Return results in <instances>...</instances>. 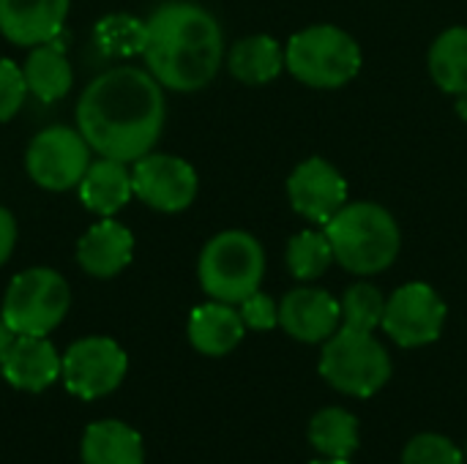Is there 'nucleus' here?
<instances>
[{
  "mask_svg": "<svg viewBox=\"0 0 467 464\" xmlns=\"http://www.w3.org/2000/svg\"><path fill=\"white\" fill-rule=\"evenodd\" d=\"M164 88L145 68L118 66L99 74L77 101V129L93 153L134 164L161 137Z\"/></svg>",
  "mask_w": 467,
  "mask_h": 464,
  "instance_id": "f257e3e1",
  "label": "nucleus"
},
{
  "mask_svg": "<svg viewBox=\"0 0 467 464\" xmlns=\"http://www.w3.org/2000/svg\"><path fill=\"white\" fill-rule=\"evenodd\" d=\"M148 25L145 63L164 90H202L222 68L224 36L211 11L197 3H164Z\"/></svg>",
  "mask_w": 467,
  "mask_h": 464,
  "instance_id": "f03ea898",
  "label": "nucleus"
},
{
  "mask_svg": "<svg viewBox=\"0 0 467 464\" xmlns=\"http://www.w3.org/2000/svg\"><path fill=\"white\" fill-rule=\"evenodd\" d=\"M334 260L356 273L375 276L391 268L402 249V232L397 219L378 202H348L328 224H323Z\"/></svg>",
  "mask_w": 467,
  "mask_h": 464,
  "instance_id": "7ed1b4c3",
  "label": "nucleus"
},
{
  "mask_svg": "<svg viewBox=\"0 0 467 464\" xmlns=\"http://www.w3.org/2000/svg\"><path fill=\"white\" fill-rule=\"evenodd\" d=\"M265 276V252L260 241L244 230L213 235L200 252L197 279L211 301L238 306L260 290Z\"/></svg>",
  "mask_w": 467,
  "mask_h": 464,
  "instance_id": "20e7f679",
  "label": "nucleus"
},
{
  "mask_svg": "<svg viewBox=\"0 0 467 464\" xmlns=\"http://www.w3.org/2000/svg\"><path fill=\"white\" fill-rule=\"evenodd\" d=\"M358 41L337 25H309L285 46V68L304 85L331 90L361 71Z\"/></svg>",
  "mask_w": 467,
  "mask_h": 464,
  "instance_id": "39448f33",
  "label": "nucleus"
},
{
  "mask_svg": "<svg viewBox=\"0 0 467 464\" xmlns=\"http://www.w3.org/2000/svg\"><path fill=\"white\" fill-rule=\"evenodd\" d=\"M71 290L55 268L16 273L3 295L0 317L14 336H49L68 314Z\"/></svg>",
  "mask_w": 467,
  "mask_h": 464,
  "instance_id": "423d86ee",
  "label": "nucleus"
},
{
  "mask_svg": "<svg viewBox=\"0 0 467 464\" xmlns=\"http://www.w3.org/2000/svg\"><path fill=\"white\" fill-rule=\"evenodd\" d=\"M320 375L337 391L367 399L389 383L391 358L375 334L342 325L331 339L323 342Z\"/></svg>",
  "mask_w": 467,
  "mask_h": 464,
  "instance_id": "0eeeda50",
  "label": "nucleus"
},
{
  "mask_svg": "<svg viewBox=\"0 0 467 464\" xmlns=\"http://www.w3.org/2000/svg\"><path fill=\"white\" fill-rule=\"evenodd\" d=\"M90 145L79 129L49 126L38 131L25 153V170L30 180L47 191H66L79 186L90 167Z\"/></svg>",
  "mask_w": 467,
  "mask_h": 464,
  "instance_id": "6e6552de",
  "label": "nucleus"
},
{
  "mask_svg": "<svg viewBox=\"0 0 467 464\" xmlns=\"http://www.w3.org/2000/svg\"><path fill=\"white\" fill-rule=\"evenodd\" d=\"M129 372V356L109 336L77 339L63 353V386L77 399L93 402L112 394Z\"/></svg>",
  "mask_w": 467,
  "mask_h": 464,
  "instance_id": "1a4fd4ad",
  "label": "nucleus"
},
{
  "mask_svg": "<svg viewBox=\"0 0 467 464\" xmlns=\"http://www.w3.org/2000/svg\"><path fill=\"white\" fill-rule=\"evenodd\" d=\"M446 304L435 287L424 282L402 284L391 298H386L383 331L400 347H424L432 345L446 325Z\"/></svg>",
  "mask_w": 467,
  "mask_h": 464,
  "instance_id": "9d476101",
  "label": "nucleus"
},
{
  "mask_svg": "<svg viewBox=\"0 0 467 464\" xmlns=\"http://www.w3.org/2000/svg\"><path fill=\"white\" fill-rule=\"evenodd\" d=\"M131 183H134V197L161 213L186 211L200 189L197 172L189 161L153 150L134 161Z\"/></svg>",
  "mask_w": 467,
  "mask_h": 464,
  "instance_id": "9b49d317",
  "label": "nucleus"
},
{
  "mask_svg": "<svg viewBox=\"0 0 467 464\" xmlns=\"http://www.w3.org/2000/svg\"><path fill=\"white\" fill-rule=\"evenodd\" d=\"M287 200L306 222L328 224L348 205V183L331 161L309 156L290 172Z\"/></svg>",
  "mask_w": 467,
  "mask_h": 464,
  "instance_id": "f8f14e48",
  "label": "nucleus"
},
{
  "mask_svg": "<svg viewBox=\"0 0 467 464\" xmlns=\"http://www.w3.org/2000/svg\"><path fill=\"white\" fill-rule=\"evenodd\" d=\"M279 325L304 345H320L342 328V306L320 287H298L282 298Z\"/></svg>",
  "mask_w": 467,
  "mask_h": 464,
  "instance_id": "ddd939ff",
  "label": "nucleus"
},
{
  "mask_svg": "<svg viewBox=\"0 0 467 464\" xmlns=\"http://www.w3.org/2000/svg\"><path fill=\"white\" fill-rule=\"evenodd\" d=\"M5 383L25 394H41L63 375V356L47 336H14L0 364Z\"/></svg>",
  "mask_w": 467,
  "mask_h": 464,
  "instance_id": "4468645a",
  "label": "nucleus"
},
{
  "mask_svg": "<svg viewBox=\"0 0 467 464\" xmlns=\"http://www.w3.org/2000/svg\"><path fill=\"white\" fill-rule=\"evenodd\" d=\"M71 0H0V33L16 46H38L60 36Z\"/></svg>",
  "mask_w": 467,
  "mask_h": 464,
  "instance_id": "2eb2a0df",
  "label": "nucleus"
},
{
  "mask_svg": "<svg viewBox=\"0 0 467 464\" xmlns=\"http://www.w3.org/2000/svg\"><path fill=\"white\" fill-rule=\"evenodd\" d=\"M134 257V235L126 224L104 216L77 243V263L96 279L118 276Z\"/></svg>",
  "mask_w": 467,
  "mask_h": 464,
  "instance_id": "dca6fc26",
  "label": "nucleus"
},
{
  "mask_svg": "<svg viewBox=\"0 0 467 464\" xmlns=\"http://www.w3.org/2000/svg\"><path fill=\"white\" fill-rule=\"evenodd\" d=\"M186 334H189V342L197 353L219 358V356L233 353L241 345L246 325H244L241 312L233 304L211 301V304L197 306L189 314Z\"/></svg>",
  "mask_w": 467,
  "mask_h": 464,
  "instance_id": "f3484780",
  "label": "nucleus"
},
{
  "mask_svg": "<svg viewBox=\"0 0 467 464\" xmlns=\"http://www.w3.org/2000/svg\"><path fill=\"white\" fill-rule=\"evenodd\" d=\"M77 189H79L82 205L90 213L101 216V219L104 216H115L134 197L131 170L126 167V161L104 159V156L99 161H90V167L82 175Z\"/></svg>",
  "mask_w": 467,
  "mask_h": 464,
  "instance_id": "a211bd4d",
  "label": "nucleus"
},
{
  "mask_svg": "<svg viewBox=\"0 0 467 464\" xmlns=\"http://www.w3.org/2000/svg\"><path fill=\"white\" fill-rule=\"evenodd\" d=\"M82 464H145L142 438L118 418L93 421L82 435Z\"/></svg>",
  "mask_w": 467,
  "mask_h": 464,
  "instance_id": "6ab92c4d",
  "label": "nucleus"
},
{
  "mask_svg": "<svg viewBox=\"0 0 467 464\" xmlns=\"http://www.w3.org/2000/svg\"><path fill=\"white\" fill-rule=\"evenodd\" d=\"M227 68L244 85H265L285 71V46L271 36H246L230 46Z\"/></svg>",
  "mask_w": 467,
  "mask_h": 464,
  "instance_id": "aec40b11",
  "label": "nucleus"
},
{
  "mask_svg": "<svg viewBox=\"0 0 467 464\" xmlns=\"http://www.w3.org/2000/svg\"><path fill=\"white\" fill-rule=\"evenodd\" d=\"M22 74H25L27 93H33L41 101H57L74 85L71 63H68L63 46L55 44V38L30 49V55L22 66Z\"/></svg>",
  "mask_w": 467,
  "mask_h": 464,
  "instance_id": "412c9836",
  "label": "nucleus"
},
{
  "mask_svg": "<svg viewBox=\"0 0 467 464\" xmlns=\"http://www.w3.org/2000/svg\"><path fill=\"white\" fill-rule=\"evenodd\" d=\"M430 74L443 93H467V27L443 30L430 46Z\"/></svg>",
  "mask_w": 467,
  "mask_h": 464,
  "instance_id": "4be33fe9",
  "label": "nucleus"
},
{
  "mask_svg": "<svg viewBox=\"0 0 467 464\" xmlns=\"http://www.w3.org/2000/svg\"><path fill=\"white\" fill-rule=\"evenodd\" d=\"M309 443L328 459H350L358 449V418L342 407H326L309 421Z\"/></svg>",
  "mask_w": 467,
  "mask_h": 464,
  "instance_id": "5701e85b",
  "label": "nucleus"
},
{
  "mask_svg": "<svg viewBox=\"0 0 467 464\" xmlns=\"http://www.w3.org/2000/svg\"><path fill=\"white\" fill-rule=\"evenodd\" d=\"M93 41L104 55L112 57L142 55L148 44V25L131 14H109L96 22Z\"/></svg>",
  "mask_w": 467,
  "mask_h": 464,
  "instance_id": "b1692460",
  "label": "nucleus"
},
{
  "mask_svg": "<svg viewBox=\"0 0 467 464\" xmlns=\"http://www.w3.org/2000/svg\"><path fill=\"white\" fill-rule=\"evenodd\" d=\"M334 260L331 241L326 230H304L290 238L287 243V268L298 282H312L320 279Z\"/></svg>",
  "mask_w": 467,
  "mask_h": 464,
  "instance_id": "393cba45",
  "label": "nucleus"
},
{
  "mask_svg": "<svg viewBox=\"0 0 467 464\" xmlns=\"http://www.w3.org/2000/svg\"><path fill=\"white\" fill-rule=\"evenodd\" d=\"M339 306H342V325H348V328L375 334L383 325L386 298L369 282H358V284L348 287V293L342 295Z\"/></svg>",
  "mask_w": 467,
  "mask_h": 464,
  "instance_id": "a878e982",
  "label": "nucleus"
},
{
  "mask_svg": "<svg viewBox=\"0 0 467 464\" xmlns=\"http://www.w3.org/2000/svg\"><path fill=\"white\" fill-rule=\"evenodd\" d=\"M402 464H465V454L443 435H416L402 451Z\"/></svg>",
  "mask_w": 467,
  "mask_h": 464,
  "instance_id": "bb28decb",
  "label": "nucleus"
},
{
  "mask_svg": "<svg viewBox=\"0 0 467 464\" xmlns=\"http://www.w3.org/2000/svg\"><path fill=\"white\" fill-rule=\"evenodd\" d=\"M25 98H27V85L22 68L14 60L0 57V123L11 120L22 109Z\"/></svg>",
  "mask_w": 467,
  "mask_h": 464,
  "instance_id": "cd10ccee",
  "label": "nucleus"
},
{
  "mask_svg": "<svg viewBox=\"0 0 467 464\" xmlns=\"http://www.w3.org/2000/svg\"><path fill=\"white\" fill-rule=\"evenodd\" d=\"M238 312L244 317V325L252 331H271L279 325V304L260 290L252 293L249 298H244L238 304Z\"/></svg>",
  "mask_w": 467,
  "mask_h": 464,
  "instance_id": "c85d7f7f",
  "label": "nucleus"
},
{
  "mask_svg": "<svg viewBox=\"0 0 467 464\" xmlns=\"http://www.w3.org/2000/svg\"><path fill=\"white\" fill-rule=\"evenodd\" d=\"M16 246V219L8 208L0 205V268L8 263Z\"/></svg>",
  "mask_w": 467,
  "mask_h": 464,
  "instance_id": "c756f323",
  "label": "nucleus"
},
{
  "mask_svg": "<svg viewBox=\"0 0 467 464\" xmlns=\"http://www.w3.org/2000/svg\"><path fill=\"white\" fill-rule=\"evenodd\" d=\"M11 342H14V334H11V328L3 323V317H0V364H3V358H5V350H8Z\"/></svg>",
  "mask_w": 467,
  "mask_h": 464,
  "instance_id": "7c9ffc66",
  "label": "nucleus"
},
{
  "mask_svg": "<svg viewBox=\"0 0 467 464\" xmlns=\"http://www.w3.org/2000/svg\"><path fill=\"white\" fill-rule=\"evenodd\" d=\"M457 98H460V104H457L460 115H462V118H467V93H462V96H457Z\"/></svg>",
  "mask_w": 467,
  "mask_h": 464,
  "instance_id": "2f4dec72",
  "label": "nucleus"
},
{
  "mask_svg": "<svg viewBox=\"0 0 467 464\" xmlns=\"http://www.w3.org/2000/svg\"><path fill=\"white\" fill-rule=\"evenodd\" d=\"M309 464H350L348 459H328V457H323V459H317V462H309Z\"/></svg>",
  "mask_w": 467,
  "mask_h": 464,
  "instance_id": "473e14b6",
  "label": "nucleus"
}]
</instances>
